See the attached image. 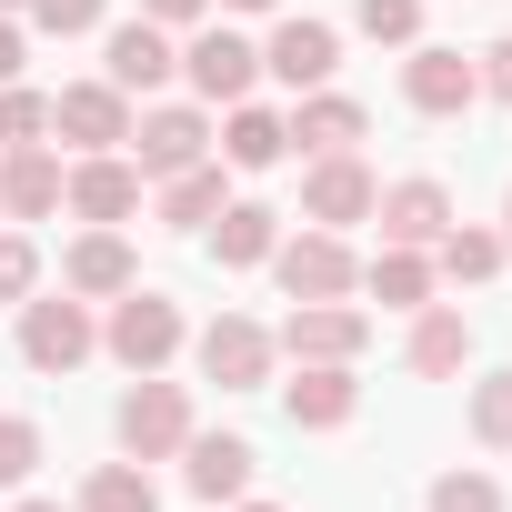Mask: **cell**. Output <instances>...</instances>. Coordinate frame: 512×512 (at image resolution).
Segmentation results:
<instances>
[{
    "mask_svg": "<svg viewBox=\"0 0 512 512\" xmlns=\"http://www.w3.org/2000/svg\"><path fill=\"white\" fill-rule=\"evenodd\" d=\"M181 442H191V392L161 382V372H141V382L121 392V452H131V462H161V452H181Z\"/></svg>",
    "mask_w": 512,
    "mask_h": 512,
    "instance_id": "6da1fadb",
    "label": "cell"
},
{
    "mask_svg": "<svg viewBox=\"0 0 512 512\" xmlns=\"http://www.w3.org/2000/svg\"><path fill=\"white\" fill-rule=\"evenodd\" d=\"M91 352H101V332H91L81 292H71V302H61V292H51V302H21V362H31V372H81Z\"/></svg>",
    "mask_w": 512,
    "mask_h": 512,
    "instance_id": "7a4b0ae2",
    "label": "cell"
},
{
    "mask_svg": "<svg viewBox=\"0 0 512 512\" xmlns=\"http://www.w3.org/2000/svg\"><path fill=\"white\" fill-rule=\"evenodd\" d=\"M101 342H111V362H131V372H161L171 352H181V312L161 302V292H121L111 302V322H101Z\"/></svg>",
    "mask_w": 512,
    "mask_h": 512,
    "instance_id": "3957f363",
    "label": "cell"
},
{
    "mask_svg": "<svg viewBox=\"0 0 512 512\" xmlns=\"http://www.w3.org/2000/svg\"><path fill=\"white\" fill-rule=\"evenodd\" d=\"M272 272H282L292 302H342V292L362 282V262H352V241H342V231H302V241H282V251H272Z\"/></svg>",
    "mask_w": 512,
    "mask_h": 512,
    "instance_id": "277c9868",
    "label": "cell"
},
{
    "mask_svg": "<svg viewBox=\"0 0 512 512\" xmlns=\"http://www.w3.org/2000/svg\"><path fill=\"white\" fill-rule=\"evenodd\" d=\"M61 201H71L91 231H111V221H131V211H141V161H121V151H91L81 171H61Z\"/></svg>",
    "mask_w": 512,
    "mask_h": 512,
    "instance_id": "5b68a950",
    "label": "cell"
},
{
    "mask_svg": "<svg viewBox=\"0 0 512 512\" xmlns=\"http://www.w3.org/2000/svg\"><path fill=\"white\" fill-rule=\"evenodd\" d=\"M372 201H382V181H372L352 151H322V161H312V181H302V221H312V231L372 221Z\"/></svg>",
    "mask_w": 512,
    "mask_h": 512,
    "instance_id": "8992f818",
    "label": "cell"
},
{
    "mask_svg": "<svg viewBox=\"0 0 512 512\" xmlns=\"http://www.w3.org/2000/svg\"><path fill=\"white\" fill-rule=\"evenodd\" d=\"M51 131L81 141V151H121V141H131V91H111V81H71V91L51 101Z\"/></svg>",
    "mask_w": 512,
    "mask_h": 512,
    "instance_id": "52a82bcc",
    "label": "cell"
},
{
    "mask_svg": "<svg viewBox=\"0 0 512 512\" xmlns=\"http://www.w3.org/2000/svg\"><path fill=\"white\" fill-rule=\"evenodd\" d=\"M402 101H412V111H432V121H452V111H472V101H482V71H472L462 51H432V41H422V51L402 61Z\"/></svg>",
    "mask_w": 512,
    "mask_h": 512,
    "instance_id": "ba28073f",
    "label": "cell"
},
{
    "mask_svg": "<svg viewBox=\"0 0 512 512\" xmlns=\"http://www.w3.org/2000/svg\"><path fill=\"white\" fill-rule=\"evenodd\" d=\"M201 372H211L221 392H262V372H272V332L241 322V312H221V322L201 332Z\"/></svg>",
    "mask_w": 512,
    "mask_h": 512,
    "instance_id": "9c48e42d",
    "label": "cell"
},
{
    "mask_svg": "<svg viewBox=\"0 0 512 512\" xmlns=\"http://www.w3.org/2000/svg\"><path fill=\"white\" fill-rule=\"evenodd\" d=\"M262 71L292 81V91H322V81L342 71V31H332V21H282L272 51H262Z\"/></svg>",
    "mask_w": 512,
    "mask_h": 512,
    "instance_id": "30bf717a",
    "label": "cell"
},
{
    "mask_svg": "<svg viewBox=\"0 0 512 512\" xmlns=\"http://www.w3.org/2000/svg\"><path fill=\"white\" fill-rule=\"evenodd\" d=\"M372 221H382V241H402V251H432V241L452 231V191H442V181H392V191L372 201Z\"/></svg>",
    "mask_w": 512,
    "mask_h": 512,
    "instance_id": "8fae6325",
    "label": "cell"
},
{
    "mask_svg": "<svg viewBox=\"0 0 512 512\" xmlns=\"http://www.w3.org/2000/svg\"><path fill=\"white\" fill-rule=\"evenodd\" d=\"M362 342H372V322L342 312V302H292V322H282V352L292 362H352Z\"/></svg>",
    "mask_w": 512,
    "mask_h": 512,
    "instance_id": "7c38bea8",
    "label": "cell"
},
{
    "mask_svg": "<svg viewBox=\"0 0 512 512\" xmlns=\"http://www.w3.org/2000/svg\"><path fill=\"white\" fill-rule=\"evenodd\" d=\"M181 71H191V91H201V101H241L251 81H262V51H251L241 31H201V41L181 51Z\"/></svg>",
    "mask_w": 512,
    "mask_h": 512,
    "instance_id": "4fadbf2b",
    "label": "cell"
},
{
    "mask_svg": "<svg viewBox=\"0 0 512 512\" xmlns=\"http://www.w3.org/2000/svg\"><path fill=\"white\" fill-rule=\"evenodd\" d=\"M131 141H141V181H171V171H191L201 151H211V121L201 111H151V121H131Z\"/></svg>",
    "mask_w": 512,
    "mask_h": 512,
    "instance_id": "5bb4252c",
    "label": "cell"
},
{
    "mask_svg": "<svg viewBox=\"0 0 512 512\" xmlns=\"http://www.w3.org/2000/svg\"><path fill=\"white\" fill-rule=\"evenodd\" d=\"M61 282H71L81 302H121V292L141 282V262H131V241H121V231H81V241H71V262H61Z\"/></svg>",
    "mask_w": 512,
    "mask_h": 512,
    "instance_id": "9a60e30c",
    "label": "cell"
},
{
    "mask_svg": "<svg viewBox=\"0 0 512 512\" xmlns=\"http://www.w3.org/2000/svg\"><path fill=\"white\" fill-rule=\"evenodd\" d=\"M171 71H181V51L161 41V21H121V31H111V61H101L111 91H161Z\"/></svg>",
    "mask_w": 512,
    "mask_h": 512,
    "instance_id": "2e32d148",
    "label": "cell"
},
{
    "mask_svg": "<svg viewBox=\"0 0 512 512\" xmlns=\"http://www.w3.org/2000/svg\"><path fill=\"white\" fill-rule=\"evenodd\" d=\"M282 412H292V432H342V422L362 412V392H352L342 362H302V382L282 392Z\"/></svg>",
    "mask_w": 512,
    "mask_h": 512,
    "instance_id": "e0dca14e",
    "label": "cell"
},
{
    "mask_svg": "<svg viewBox=\"0 0 512 512\" xmlns=\"http://www.w3.org/2000/svg\"><path fill=\"white\" fill-rule=\"evenodd\" d=\"M181 462H191L181 482H191L201 502H241V492H251V442H241V432H191Z\"/></svg>",
    "mask_w": 512,
    "mask_h": 512,
    "instance_id": "ac0fdd59",
    "label": "cell"
},
{
    "mask_svg": "<svg viewBox=\"0 0 512 512\" xmlns=\"http://www.w3.org/2000/svg\"><path fill=\"white\" fill-rule=\"evenodd\" d=\"M211 251H221V272L272 262V251H282V211H262V201H221V211H211Z\"/></svg>",
    "mask_w": 512,
    "mask_h": 512,
    "instance_id": "d6986e66",
    "label": "cell"
},
{
    "mask_svg": "<svg viewBox=\"0 0 512 512\" xmlns=\"http://www.w3.org/2000/svg\"><path fill=\"white\" fill-rule=\"evenodd\" d=\"M402 362H412L422 382L462 372V362H472V322H462V312H432V302H422V312H412V342H402Z\"/></svg>",
    "mask_w": 512,
    "mask_h": 512,
    "instance_id": "ffe728a7",
    "label": "cell"
},
{
    "mask_svg": "<svg viewBox=\"0 0 512 512\" xmlns=\"http://www.w3.org/2000/svg\"><path fill=\"white\" fill-rule=\"evenodd\" d=\"M0 211H21V221H41V211H61V161H51L41 141H21L11 161H0Z\"/></svg>",
    "mask_w": 512,
    "mask_h": 512,
    "instance_id": "44dd1931",
    "label": "cell"
},
{
    "mask_svg": "<svg viewBox=\"0 0 512 512\" xmlns=\"http://www.w3.org/2000/svg\"><path fill=\"white\" fill-rule=\"evenodd\" d=\"M221 151H231V171H272V161L292 151V121H282V111H251V101H231V131H221Z\"/></svg>",
    "mask_w": 512,
    "mask_h": 512,
    "instance_id": "7402d4cb",
    "label": "cell"
},
{
    "mask_svg": "<svg viewBox=\"0 0 512 512\" xmlns=\"http://www.w3.org/2000/svg\"><path fill=\"white\" fill-rule=\"evenodd\" d=\"M362 282L382 292V312H422V302H432V262H422V251H402V241L372 251V272H362Z\"/></svg>",
    "mask_w": 512,
    "mask_h": 512,
    "instance_id": "603a6c76",
    "label": "cell"
},
{
    "mask_svg": "<svg viewBox=\"0 0 512 512\" xmlns=\"http://www.w3.org/2000/svg\"><path fill=\"white\" fill-rule=\"evenodd\" d=\"M292 141H312V151H352V141H362V101H342V91H312V101L292 111Z\"/></svg>",
    "mask_w": 512,
    "mask_h": 512,
    "instance_id": "cb8c5ba5",
    "label": "cell"
},
{
    "mask_svg": "<svg viewBox=\"0 0 512 512\" xmlns=\"http://www.w3.org/2000/svg\"><path fill=\"white\" fill-rule=\"evenodd\" d=\"M211 211H221V171H211V161H191V171L161 181V221H171V231H211Z\"/></svg>",
    "mask_w": 512,
    "mask_h": 512,
    "instance_id": "d4e9b609",
    "label": "cell"
},
{
    "mask_svg": "<svg viewBox=\"0 0 512 512\" xmlns=\"http://www.w3.org/2000/svg\"><path fill=\"white\" fill-rule=\"evenodd\" d=\"M81 512H161V492H151L141 462H101V472L81 482Z\"/></svg>",
    "mask_w": 512,
    "mask_h": 512,
    "instance_id": "484cf974",
    "label": "cell"
},
{
    "mask_svg": "<svg viewBox=\"0 0 512 512\" xmlns=\"http://www.w3.org/2000/svg\"><path fill=\"white\" fill-rule=\"evenodd\" d=\"M432 251H442L452 282H492V272H502V241H492V231H442Z\"/></svg>",
    "mask_w": 512,
    "mask_h": 512,
    "instance_id": "4316f807",
    "label": "cell"
},
{
    "mask_svg": "<svg viewBox=\"0 0 512 512\" xmlns=\"http://www.w3.org/2000/svg\"><path fill=\"white\" fill-rule=\"evenodd\" d=\"M432 512H502V482L462 462V472H442V482H432Z\"/></svg>",
    "mask_w": 512,
    "mask_h": 512,
    "instance_id": "83f0119b",
    "label": "cell"
},
{
    "mask_svg": "<svg viewBox=\"0 0 512 512\" xmlns=\"http://www.w3.org/2000/svg\"><path fill=\"white\" fill-rule=\"evenodd\" d=\"M472 442H492V452H512V372H492V382L472 392Z\"/></svg>",
    "mask_w": 512,
    "mask_h": 512,
    "instance_id": "f1b7e54d",
    "label": "cell"
},
{
    "mask_svg": "<svg viewBox=\"0 0 512 512\" xmlns=\"http://www.w3.org/2000/svg\"><path fill=\"white\" fill-rule=\"evenodd\" d=\"M21 11H31V31L81 41V31H101V11H111V0H21Z\"/></svg>",
    "mask_w": 512,
    "mask_h": 512,
    "instance_id": "f546056e",
    "label": "cell"
},
{
    "mask_svg": "<svg viewBox=\"0 0 512 512\" xmlns=\"http://www.w3.org/2000/svg\"><path fill=\"white\" fill-rule=\"evenodd\" d=\"M31 472H41V422L0 412V482H31Z\"/></svg>",
    "mask_w": 512,
    "mask_h": 512,
    "instance_id": "4dcf8cb0",
    "label": "cell"
},
{
    "mask_svg": "<svg viewBox=\"0 0 512 512\" xmlns=\"http://www.w3.org/2000/svg\"><path fill=\"white\" fill-rule=\"evenodd\" d=\"M41 131H51V101L11 81V91H0V151H21V141H41Z\"/></svg>",
    "mask_w": 512,
    "mask_h": 512,
    "instance_id": "1f68e13d",
    "label": "cell"
},
{
    "mask_svg": "<svg viewBox=\"0 0 512 512\" xmlns=\"http://www.w3.org/2000/svg\"><path fill=\"white\" fill-rule=\"evenodd\" d=\"M352 21L372 41H422V0H352Z\"/></svg>",
    "mask_w": 512,
    "mask_h": 512,
    "instance_id": "d6a6232c",
    "label": "cell"
},
{
    "mask_svg": "<svg viewBox=\"0 0 512 512\" xmlns=\"http://www.w3.org/2000/svg\"><path fill=\"white\" fill-rule=\"evenodd\" d=\"M31 292H41V251L21 231H0V302H31Z\"/></svg>",
    "mask_w": 512,
    "mask_h": 512,
    "instance_id": "836d02e7",
    "label": "cell"
},
{
    "mask_svg": "<svg viewBox=\"0 0 512 512\" xmlns=\"http://www.w3.org/2000/svg\"><path fill=\"white\" fill-rule=\"evenodd\" d=\"M472 71H482V91H492V101H512V41H492Z\"/></svg>",
    "mask_w": 512,
    "mask_h": 512,
    "instance_id": "e575fe53",
    "label": "cell"
},
{
    "mask_svg": "<svg viewBox=\"0 0 512 512\" xmlns=\"http://www.w3.org/2000/svg\"><path fill=\"white\" fill-rule=\"evenodd\" d=\"M21 81V31H11V11H0V91Z\"/></svg>",
    "mask_w": 512,
    "mask_h": 512,
    "instance_id": "d590c367",
    "label": "cell"
},
{
    "mask_svg": "<svg viewBox=\"0 0 512 512\" xmlns=\"http://www.w3.org/2000/svg\"><path fill=\"white\" fill-rule=\"evenodd\" d=\"M211 0H141V21H201Z\"/></svg>",
    "mask_w": 512,
    "mask_h": 512,
    "instance_id": "8d00e7d4",
    "label": "cell"
},
{
    "mask_svg": "<svg viewBox=\"0 0 512 512\" xmlns=\"http://www.w3.org/2000/svg\"><path fill=\"white\" fill-rule=\"evenodd\" d=\"M231 11H282V0H231Z\"/></svg>",
    "mask_w": 512,
    "mask_h": 512,
    "instance_id": "74e56055",
    "label": "cell"
},
{
    "mask_svg": "<svg viewBox=\"0 0 512 512\" xmlns=\"http://www.w3.org/2000/svg\"><path fill=\"white\" fill-rule=\"evenodd\" d=\"M11 512H61V502H11Z\"/></svg>",
    "mask_w": 512,
    "mask_h": 512,
    "instance_id": "f35d334b",
    "label": "cell"
},
{
    "mask_svg": "<svg viewBox=\"0 0 512 512\" xmlns=\"http://www.w3.org/2000/svg\"><path fill=\"white\" fill-rule=\"evenodd\" d=\"M241 512H282V502H241Z\"/></svg>",
    "mask_w": 512,
    "mask_h": 512,
    "instance_id": "ab89813d",
    "label": "cell"
},
{
    "mask_svg": "<svg viewBox=\"0 0 512 512\" xmlns=\"http://www.w3.org/2000/svg\"><path fill=\"white\" fill-rule=\"evenodd\" d=\"M0 11H21V0H0Z\"/></svg>",
    "mask_w": 512,
    "mask_h": 512,
    "instance_id": "60d3db41",
    "label": "cell"
},
{
    "mask_svg": "<svg viewBox=\"0 0 512 512\" xmlns=\"http://www.w3.org/2000/svg\"><path fill=\"white\" fill-rule=\"evenodd\" d=\"M502 221H512V211H502ZM502 251H512V241H502Z\"/></svg>",
    "mask_w": 512,
    "mask_h": 512,
    "instance_id": "b9f144b4",
    "label": "cell"
}]
</instances>
